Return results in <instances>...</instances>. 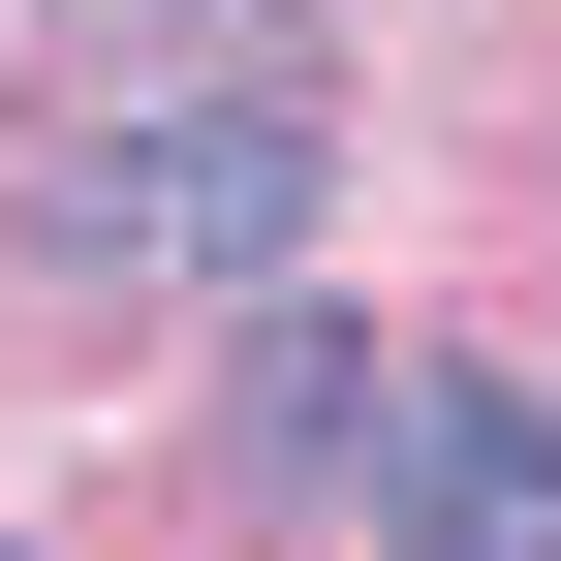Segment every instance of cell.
Segmentation results:
<instances>
[{
  "mask_svg": "<svg viewBox=\"0 0 561 561\" xmlns=\"http://www.w3.org/2000/svg\"><path fill=\"white\" fill-rule=\"evenodd\" d=\"M219 468H280V500H375V468H405V343H343L312 280H250V375H219Z\"/></svg>",
  "mask_w": 561,
  "mask_h": 561,
  "instance_id": "cell-2",
  "label": "cell"
},
{
  "mask_svg": "<svg viewBox=\"0 0 561 561\" xmlns=\"http://www.w3.org/2000/svg\"><path fill=\"white\" fill-rule=\"evenodd\" d=\"M312 187H343L312 62H187V94L94 125V157H32V250L62 280H312Z\"/></svg>",
  "mask_w": 561,
  "mask_h": 561,
  "instance_id": "cell-1",
  "label": "cell"
},
{
  "mask_svg": "<svg viewBox=\"0 0 561 561\" xmlns=\"http://www.w3.org/2000/svg\"><path fill=\"white\" fill-rule=\"evenodd\" d=\"M375 530H405V561H561V405H530V375H405Z\"/></svg>",
  "mask_w": 561,
  "mask_h": 561,
  "instance_id": "cell-3",
  "label": "cell"
}]
</instances>
